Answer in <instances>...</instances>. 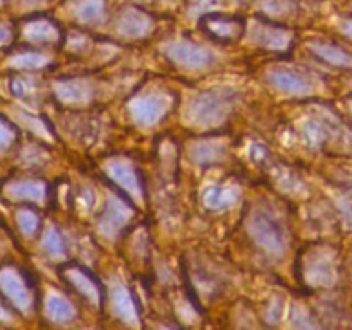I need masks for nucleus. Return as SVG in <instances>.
I'll return each mask as SVG.
<instances>
[{
    "instance_id": "nucleus-1",
    "label": "nucleus",
    "mask_w": 352,
    "mask_h": 330,
    "mask_svg": "<svg viewBox=\"0 0 352 330\" xmlns=\"http://www.w3.org/2000/svg\"><path fill=\"white\" fill-rule=\"evenodd\" d=\"M236 100V91L230 88L208 89L191 100L186 117L195 127H205V129L217 127L226 122L229 113L232 112Z\"/></svg>"
},
{
    "instance_id": "nucleus-2",
    "label": "nucleus",
    "mask_w": 352,
    "mask_h": 330,
    "mask_svg": "<svg viewBox=\"0 0 352 330\" xmlns=\"http://www.w3.org/2000/svg\"><path fill=\"white\" fill-rule=\"evenodd\" d=\"M248 232L272 256H282L287 250V230L270 210H253L248 219Z\"/></svg>"
},
{
    "instance_id": "nucleus-3",
    "label": "nucleus",
    "mask_w": 352,
    "mask_h": 330,
    "mask_svg": "<svg viewBox=\"0 0 352 330\" xmlns=\"http://www.w3.org/2000/svg\"><path fill=\"white\" fill-rule=\"evenodd\" d=\"M164 52L174 64L191 71L210 67L215 62V54L210 48L192 41H170L165 45Z\"/></svg>"
},
{
    "instance_id": "nucleus-4",
    "label": "nucleus",
    "mask_w": 352,
    "mask_h": 330,
    "mask_svg": "<svg viewBox=\"0 0 352 330\" xmlns=\"http://www.w3.org/2000/svg\"><path fill=\"white\" fill-rule=\"evenodd\" d=\"M170 98L164 93H146L129 103L131 116L140 126H153L167 113Z\"/></svg>"
},
{
    "instance_id": "nucleus-5",
    "label": "nucleus",
    "mask_w": 352,
    "mask_h": 330,
    "mask_svg": "<svg viewBox=\"0 0 352 330\" xmlns=\"http://www.w3.org/2000/svg\"><path fill=\"white\" fill-rule=\"evenodd\" d=\"M267 79L275 89L291 96H305L315 89L308 76L292 71V69H275L268 72Z\"/></svg>"
},
{
    "instance_id": "nucleus-6",
    "label": "nucleus",
    "mask_w": 352,
    "mask_h": 330,
    "mask_svg": "<svg viewBox=\"0 0 352 330\" xmlns=\"http://www.w3.org/2000/svg\"><path fill=\"white\" fill-rule=\"evenodd\" d=\"M305 277L309 284L316 287H329L336 282V263L329 251L318 250L306 260Z\"/></svg>"
},
{
    "instance_id": "nucleus-7",
    "label": "nucleus",
    "mask_w": 352,
    "mask_h": 330,
    "mask_svg": "<svg viewBox=\"0 0 352 330\" xmlns=\"http://www.w3.org/2000/svg\"><path fill=\"white\" fill-rule=\"evenodd\" d=\"M131 212L129 206L119 199L117 196H110L109 201H107L105 210H103V215L100 217V222H98V229L100 232L103 234L105 237H116L117 234L120 232L124 226L129 222Z\"/></svg>"
},
{
    "instance_id": "nucleus-8",
    "label": "nucleus",
    "mask_w": 352,
    "mask_h": 330,
    "mask_svg": "<svg viewBox=\"0 0 352 330\" xmlns=\"http://www.w3.org/2000/svg\"><path fill=\"white\" fill-rule=\"evenodd\" d=\"M105 168L107 174L112 177V181L116 184H119L127 195L136 198L138 201H141V198H143V189H141L136 170H134V167L129 162L122 160V158H113V160H110L107 164Z\"/></svg>"
},
{
    "instance_id": "nucleus-9",
    "label": "nucleus",
    "mask_w": 352,
    "mask_h": 330,
    "mask_svg": "<svg viewBox=\"0 0 352 330\" xmlns=\"http://www.w3.org/2000/svg\"><path fill=\"white\" fill-rule=\"evenodd\" d=\"M251 40L260 47L270 48V50H284L291 43V33L282 28L260 24L251 33Z\"/></svg>"
},
{
    "instance_id": "nucleus-10",
    "label": "nucleus",
    "mask_w": 352,
    "mask_h": 330,
    "mask_svg": "<svg viewBox=\"0 0 352 330\" xmlns=\"http://www.w3.org/2000/svg\"><path fill=\"white\" fill-rule=\"evenodd\" d=\"M119 31L127 38H143L151 31V21L140 10L127 9L120 14Z\"/></svg>"
},
{
    "instance_id": "nucleus-11",
    "label": "nucleus",
    "mask_w": 352,
    "mask_h": 330,
    "mask_svg": "<svg viewBox=\"0 0 352 330\" xmlns=\"http://www.w3.org/2000/svg\"><path fill=\"white\" fill-rule=\"evenodd\" d=\"M112 308L117 318L122 320L127 325H138V309L134 305L131 292L122 284H116L112 287Z\"/></svg>"
},
{
    "instance_id": "nucleus-12",
    "label": "nucleus",
    "mask_w": 352,
    "mask_h": 330,
    "mask_svg": "<svg viewBox=\"0 0 352 330\" xmlns=\"http://www.w3.org/2000/svg\"><path fill=\"white\" fill-rule=\"evenodd\" d=\"M58 98L65 103H86L91 100L93 88L89 82L81 81V79H74V81H62L55 86Z\"/></svg>"
},
{
    "instance_id": "nucleus-13",
    "label": "nucleus",
    "mask_w": 352,
    "mask_h": 330,
    "mask_svg": "<svg viewBox=\"0 0 352 330\" xmlns=\"http://www.w3.org/2000/svg\"><path fill=\"white\" fill-rule=\"evenodd\" d=\"M239 198V191L236 188L227 186H208L203 191V203L210 210H222L234 205Z\"/></svg>"
},
{
    "instance_id": "nucleus-14",
    "label": "nucleus",
    "mask_w": 352,
    "mask_h": 330,
    "mask_svg": "<svg viewBox=\"0 0 352 330\" xmlns=\"http://www.w3.org/2000/svg\"><path fill=\"white\" fill-rule=\"evenodd\" d=\"M226 155V146L217 141H201L191 148V158L199 165H210L222 160Z\"/></svg>"
},
{
    "instance_id": "nucleus-15",
    "label": "nucleus",
    "mask_w": 352,
    "mask_h": 330,
    "mask_svg": "<svg viewBox=\"0 0 352 330\" xmlns=\"http://www.w3.org/2000/svg\"><path fill=\"white\" fill-rule=\"evenodd\" d=\"M313 52L318 55L320 58H323L325 62L333 65H339V67H352V57L342 48L336 47V45L329 43H311L309 45Z\"/></svg>"
},
{
    "instance_id": "nucleus-16",
    "label": "nucleus",
    "mask_w": 352,
    "mask_h": 330,
    "mask_svg": "<svg viewBox=\"0 0 352 330\" xmlns=\"http://www.w3.org/2000/svg\"><path fill=\"white\" fill-rule=\"evenodd\" d=\"M76 17L85 24H98L105 17V2L103 0H81L76 6Z\"/></svg>"
},
{
    "instance_id": "nucleus-17",
    "label": "nucleus",
    "mask_w": 352,
    "mask_h": 330,
    "mask_svg": "<svg viewBox=\"0 0 352 330\" xmlns=\"http://www.w3.org/2000/svg\"><path fill=\"white\" fill-rule=\"evenodd\" d=\"M205 26L213 36L217 38H236L241 31V24L227 17L208 16L205 19Z\"/></svg>"
},
{
    "instance_id": "nucleus-18",
    "label": "nucleus",
    "mask_w": 352,
    "mask_h": 330,
    "mask_svg": "<svg viewBox=\"0 0 352 330\" xmlns=\"http://www.w3.org/2000/svg\"><path fill=\"white\" fill-rule=\"evenodd\" d=\"M47 311L50 315V318L58 323L71 322L76 316L74 306L67 299L62 298L60 294H50V298L47 301Z\"/></svg>"
},
{
    "instance_id": "nucleus-19",
    "label": "nucleus",
    "mask_w": 352,
    "mask_h": 330,
    "mask_svg": "<svg viewBox=\"0 0 352 330\" xmlns=\"http://www.w3.org/2000/svg\"><path fill=\"white\" fill-rule=\"evenodd\" d=\"M69 280L74 284V287L78 289L79 292H81L82 296H86V298L89 299L91 302H100V291L98 287H96L95 280H93L91 277H89L88 274H85V272L78 270V268H74V270H71L67 274Z\"/></svg>"
},
{
    "instance_id": "nucleus-20",
    "label": "nucleus",
    "mask_w": 352,
    "mask_h": 330,
    "mask_svg": "<svg viewBox=\"0 0 352 330\" xmlns=\"http://www.w3.org/2000/svg\"><path fill=\"white\" fill-rule=\"evenodd\" d=\"M302 133H305L306 140L313 144V146H322L327 140H329V127L325 126V122L318 119H308L302 124Z\"/></svg>"
},
{
    "instance_id": "nucleus-21",
    "label": "nucleus",
    "mask_w": 352,
    "mask_h": 330,
    "mask_svg": "<svg viewBox=\"0 0 352 330\" xmlns=\"http://www.w3.org/2000/svg\"><path fill=\"white\" fill-rule=\"evenodd\" d=\"M30 38L36 41H52L57 38V30L54 24L47 23V21H40V23L33 24L30 28Z\"/></svg>"
},
{
    "instance_id": "nucleus-22",
    "label": "nucleus",
    "mask_w": 352,
    "mask_h": 330,
    "mask_svg": "<svg viewBox=\"0 0 352 330\" xmlns=\"http://www.w3.org/2000/svg\"><path fill=\"white\" fill-rule=\"evenodd\" d=\"M43 244H45V250H47L48 253L52 254V256L60 258V256H64V254H65L64 243H62V237L58 236L57 230H54V229L48 230V234H47V237H45Z\"/></svg>"
},
{
    "instance_id": "nucleus-23",
    "label": "nucleus",
    "mask_w": 352,
    "mask_h": 330,
    "mask_svg": "<svg viewBox=\"0 0 352 330\" xmlns=\"http://www.w3.org/2000/svg\"><path fill=\"white\" fill-rule=\"evenodd\" d=\"M294 6L289 0H267L263 3V10L274 16H285V14L292 12Z\"/></svg>"
},
{
    "instance_id": "nucleus-24",
    "label": "nucleus",
    "mask_w": 352,
    "mask_h": 330,
    "mask_svg": "<svg viewBox=\"0 0 352 330\" xmlns=\"http://www.w3.org/2000/svg\"><path fill=\"white\" fill-rule=\"evenodd\" d=\"M21 226H23V229L26 230L28 234L34 232V230H36V227H38L36 217H34L33 213H30V212L23 213V217H21Z\"/></svg>"
},
{
    "instance_id": "nucleus-25",
    "label": "nucleus",
    "mask_w": 352,
    "mask_h": 330,
    "mask_svg": "<svg viewBox=\"0 0 352 330\" xmlns=\"http://www.w3.org/2000/svg\"><path fill=\"white\" fill-rule=\"evenodd\" d=\"M280 315H282V302L280 301L272 302L270 311H268V318H270L272 322H277V320L280 318Z\"/></svg>"
},
{
    "instance_id": "nucleus-26",
    "label": "nucleus",
    "mask_w": 352,
    "mask_h": 330,
    "mask_svg": "<svg viewBox=\"0 0 352 330\" xmlns=\"http://www.w3.org/2000/svg\"><path fill=\"white\" fill-rule=\"evenodd\" d=\"M344 31H346V33L352 38V21H349V23H346V26H344Z\"/></svg>"
},
{
    "instance_id": "nucleus-27",
    "label": "nucleus",
    "mask_w": 352,
    "mask_h": 330,
    "mask_svg": "<svg viewBox=\"0 0 352 330\" xmlns=\"http://www.w3.org/2000/svg\"><path fill=\"white\" fill-rule=\"evenodd\" d=\"M236 2H243V0H236Z\"/></svg>"
},
{
    "instance_id": "nucleus-28",
    "label": "nucleus",
    "mask_w": 352,
    "mask_h": 330,
    "mask_svg": "<svg viewBox=\"0 0 352 330\" xmlns=\"http://www.w3.org/2000/svg\"><path fill=\"white\" fill-rule=\"evenodd\" d=\"M351 105H352V102H351Z\"/></svg>"
}]
</instances>
